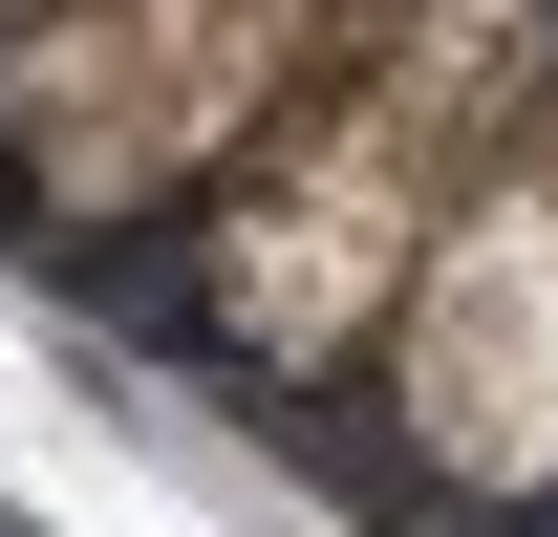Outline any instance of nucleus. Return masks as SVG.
I'll list each match as a JSON object with an SVG mask.
<instances>
[{
    "mask_svg": "<svg viewBox=\"0 0 558 537\" xmlns=\"http://www.w3.org/2000/svg\"><path fill=\"white\" fill-rule=\"evenodd\" d=\"M344 0H0V215L22 237H172L301 108Z\"/></svg>",
    "mask_w": 558,
    "mask_h": 537,
    "instance_id": "1",
    "label": "nucleus"
}]
</instances>
